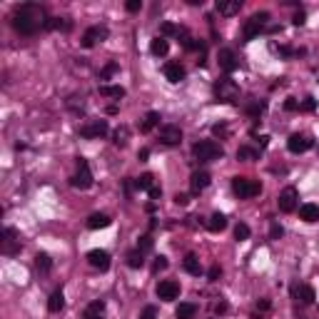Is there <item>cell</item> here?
I'll return each mask as SVG.
<instances>
[{"label":"cell","mask_w":319,"mask_h":319,"mask_svg":"<svg viewBox=\"0 0 319 319\" xmlns=\"http://www.w3.org/2000/svg\"><path fill=\"white\" fill-rule=\"evenodd\" d=\"M312 137H307V135H299V132H294L290 135V140H287V147H290V152L294 155H302V152H307V150H312Z\"/></svg>","instance_id":"14"},{"label":"cell","mask_w":319,"mask_h":319,"mask_svg":"<svg viewBox=\"0 0 319 319\" xmlns=\"http://www.w3.org/2000/svg\"><path fill=\"white\" fill-rule=\"evenodd\" d=\"M209 172H204V170H197V172L192 174V180H190V187H192V195H200L202 190H207V185H209Z\"/></svg>","instance_id":"18"},{"label":"cell","mask_w":319,"mask_h":319,"mask_svg":"<svg viewBox=\"0 0 319 319\" xmlns=\"http://www.w3.org/2000/svg\"><path fill=\"white\" fill-rule=\"evenodd\" d=\"M182 267H185V272L192 274V277H200V274H202V264H200V260H197V255H192V252L185 257Z\"/></svg>","instance_id":"25"},{"label":"cell","mask_w":319,"mask_h":319,"mask_svg":"<svg viewBox=\"0 0 319 319\" xmlns=\"http://www.w3.org/2000/svg\"><path fill=\"white\" fill-rule=\"evenodd\" d=\"M234 239H239V242H244V239H250V227H247L244 222H239V225L234 227Z\"/></svg>","instance_id":"37"},{"label":"cell","mask_w":319,"mask_h":319,"mask_svg":"<svg viewBox=\"0 0 319 319\" xmlns=\"http://www.w3.org/2000/svg\"><path fill=\"white\" fill-rule=\"evenodd\" d=\"M117 70H120V65H117V62H108V65L100 70V80H110Z\"/></svg>","instance_id":"34"},{"label":"cell","mask_w":319,"mask_h":319,"mask_svg":"<svg viewBox=\"0 0 319 319\" xmlns=\"http://www.w3.org/2000/svg\"><path fill=\"white\" fill-rule=\"evenodd\" d=\"M48 15H45V8L38 5V3H23L15 8L13 13V28L18 30L20 35H32L38 30L48 28Z\"/></svg>","instance_id":"1"},{"label":"cell","mask_w":319,"mask_h":319,"mask_svg":"<svg viewBox=\"0 0 319 319\" xmlns=\"http://www.w3.org/2000/svg\"><path fill=\"white\" fill-rule=\"evenodd\" d=\"M257 157H260V152H255L250 147H239L237 150V160H257Z\"/></svg>","instance_id":"36"},{"label":"cell","mask_w":319,"mask_h":319,"mask_svg":"<svg viewBox=\"0 0 319 319\" xmlns=\"http://www.w3.org/2000/svg\"><path fill=\"white\" fill-rule=\"evenodd\" d=\"M272 50H274V53H279L282 58H292V55L302 53V50H294V48H287V45H279V48H277V45H272Z\"/></svg>","instance_id":"38"},{"label":"cell","mask_w":319,"mask_h":319,"mask_svg":"<svg viewBox=\"0 0 319 319\" xmlns=\"http://www.w3.org/2000/svg\"><path fill=\"white\" fill-rule=\"evenodd\" d=\"M155 292H157V297H160L162 302H174V299L180 297V285H177L174 279H162Z\"/></svg>","instance_id":"10"},{"label":"cell","mask_w":319,"mask_h":319,"mask_svg":"<svg viewBox=\"0 0 319 319\" xmlns=\"http://www.w3.org/2000/svg\"><path fill=\"white\" fill-rule=\"evenodd\" d=\"M167 257L165 255H160V257H155V262H152V274H160V272H165L167 269Z\"/></svg>","instance_id":"35"},{"label":"cell","mask_w":319,"mask_h":319,"mask_svg":"<svg viewBox=\"0 0 319 319\" xmlns=\"http://www.w3.org/2000/svg\"><path fill=\"white\" fill-rule=\"evenodd\" d=\"M162 73H165V78L170 80V83H182L185 80V67L180 65V62H167L165 67H162Z\"/></svg>","instance_id":"17"},{"label":"cell","mask_w":319,"mask_h":319,"mask_svg":"<svg viewBox=\"0 0 319 319\" xmlns=\"http://www.w3.org/2000/svg\"><path fill=\"white\" fill-rule=\"evenodd\" d=\"M282 234H285V230H282V225L272 222V227H269V237H272V239H279Z\"/></svg>","instance_id":"43"},{"label":"cell","mask_w":319,"mask_h":319,"mask_svg":"<svg viewBox=\"0 0 319 319\" xmlns=\"http://www.w3.org/2000/svg\"><path fill=\"white\" fill-rule=\"evenodd\" d=\"M87 262H90L95 269L108 272V269H110V252H105V250H90V252H87Z\"/></svg>","instance_id":"15"},{"label":"cell","mask_w":319,"mask_h":319,"mask_svg":"<svg viewBox=\"0 0 319 319\" xmlns=\"http://www.w3.org/2000/svg\"><path fill=\"white\" fill-rule=\"evenodd\" d=\"M127 267H130V269L145 267V252H143V250H132V252L127 255Z\"/></svg>","instance_id":"30"},{"label":"cell","mask_w":319,"mask_h":319,"mask_svg":"<svg viewBox=\"0 0 319 319\" xmlns=\"http://www.w3.org/2000/svg\"><path fill=\"white\" fill-rule=\"evenodd\" d=\"M160 125V113H155V110H150L145 117H143V122H140V132H150V130H155Z\"/></svg>","instance_id":"29"},{"label":"cell","mask_w":319,"mask_h":319,"mask_svg":"<svg viewBox=\"0 0 319 319\" xmlns=\"http://www.w3.org/2000/svg\"><path fill=\"white\" fill-rule=\"evenodd\" d=\"M100 95L120 100V97H125V87H120V85H100Z\"/></svg>","instance_id":"31"},{"label":"cell","mask_w":319,"mask_h":319,"mask_svg":"<svg viewBox=\"0 0 319 319\" xmlns=\"http://www.w3.org/2000/svg\"><path fill=\"white\" fill-rule=\"evenodd\" d=\"M110 222L113 220L105 212H95V215L87 217V230H105V227H110Z\"/></svg>","instance_id":"19"},{"label":"cell","mask_w":319,"mask_h":319,"mask_svg":"<svg viewBox=\"0 0 319 319\" xmlns=\"http://www.w3.org/2000/svg\"><path fill=\"white\" fill-rule=\"evenodd\" d=\"M197 314V304L192 302H180V307L174 309V319H192Z\"/></svg>","instance_id":"27"},{"label":"cell","mask_w":319,"mask_h":319,"mask_svg":"<svg viewBox=\"0 0 319 319\" xmlns=\"http://www.w3.org/2000/svg\"><path fill=\"white\" fill-rule=\"evenodd\" d=\"M85 319H105V302L102 299H95L85 307Z\"/></svg>","instance_id":"20"},{"label":"cell","mask_w":319,"mask_h":319,"mask_svg":"<svg viewBox=\"0 0 319 319\" xmlns=\"http://www.w3.org/2000/svg\"><path fill=\"white\" fill-rule=\"evenodd\" d=\"M192 155L197 157V162H215V160H220L225 155V150L215 140H200L192 147Z\"/></svg>","instance_id":"3"},{"label":"cell","mask_w":319,"mask_h":319,"mask_svg":"<svg viewBox=\"0 0 319 319\" xmlns=\"http://www.w3.org/2000/svg\"><path fill=\"white\" fill-rule=\"evenodd\" d=\"M137 250H143V252H150L152 250V234H145V237H140V244H137Z\"/></svg>","instance_id":"40"},{"label":"cell","mask_w":319,"mask_h":319,"mask_svg":"<svg viewBox=\"0 0 319 319\" xmlns=\"http://www.w3.org/2000/svg\"><path fill=\"white\" fill-rule=\"evenodd\" d=\"M217 60H220V67H222L227 75H230V73H234V70H237V65H239V62H237V58H234V53L230 50V48H222V50H220V55H217Z\"/></svg>","instance_id":"16"},{"label":"cell","mask_w":319,"mask_h":319,"mask_svg":"<svg viewBox=\"0 0 319 319\" xmlns=\"http://www.w3.org/2000/svg\"><path fill=\"white\" fill-rule=\"evenodd\" d=\"M267 20H269V13H255V15H252V18L244 23V30H242V35H244V43L255 40L260 32H264Z\"/></svg>","instance_id":"7"},{"label":"cell","mask_w":319,"mask_h":319,"mask_svg":"<svg viewBox=\"0 0 319 319\" xmlns=\"http://www.w3.org/2000/svg\"><path fill=\"white\" fill-rule=\"evenodd\" d=\"M150 53H152L155 58H162V55H167V53H170V43H167V38L157 35V38L150 43Z\"/></svg>","instance_id":"21"},{"label":"cell","mask_w":319,"mask_h":319,"mask_svg":"<svg viewBox=\"0 0 319 319\" xmlns=\"http://www.w3.org/2000/svg\"><path fill=\"white\" fill-rule=\"evenodd\" d=\"M257 309L267 312V309H269V299H260V302H257Z\"/></svg>","instance_id":"51"},{"label":"cell","mask_w":319,"mask_h":319,"mask_svg":"<svg viewBox=\"0 0 319 319\" xmlns=\"http://www.w3.org/2000/svg\"><path fill=\"white\" fill-rule=\"evenodd\" d=\"M299 217L304 220V222H319V204H312V202H307V204H302L299 207Z\"/></svg>","instance_id":"24"},{"label":"cell","mask_w":319,"mask_h":319,"mask_svg":"<svg viewBox=\"0 0 319 319\" xmlns=\"http://www.w3.org/2000/svg\"><path fill=\"white\" fill-rule=\"evenodd\" d=\"M215 312H217V314H225V312H227V302H217V304H215Z\"/></svg>","instance_id":"50"},{"label":"cell","mask_w":319,"mask_h":319,"mask_svg":"<svg viewBox=\"0 0 319 319\" xmlns=\"http://www.w3.org/2000/svg\"><path fill=\"white\" fill-rule=\"evenodd\" d=\"M127 135H130L127 127H117L115 132H113V143H115L117 147H125L127 145Z\"/></svg>","instance_id":"33"},{"label":"cell","mask_w":319,"mask_h":319,"mask_svg":"<svg viewBox=\"0 0 319 319\" xmlns=\"http://www.w3.org/2000/svg\"><path fill=\"white\" fill-rule=\"evenodd\" d=\"M20 250H23V244H20L18 232H15L13 227H5V230L0 232V252H3L5 257H15V255H20Z\"/></svg>","instance_id":"5"},{"label":"cell","mask_w":319,"mask_h":319,"mask_svg":"<svg viewBox=\"0 0 319 319\" xmlns=\"http://www.w3.org/2000/svg\"><path fill=\"white\" fill-rule=\"evenodd\" d=\"M137 157H140V162H145L147 157H150V150H147V147H143V150L137 152Z\"/></svg>","instance_id":"52"},{"label":"cell","mask_w":319,"mask_h":319,"mask_svg":"<svg viewBox=\"0 0 319 319\" xmlns=\"http://www.w3.org/2000/svg\"><path fill=\"white\" fill-rule=\"evenodd\" d=\"M247 113H250L252 117H260L262 113H264V102H255V105H250V108H247Z\"/></svg>","instance_id":"42"},{"label":"cell","mask_w":319,"mask_h":319,"mask_svg":"<svg viewBox=\"0 0 319 319\" xmlns=\"http://www.w3.org/2000/svg\"><path fill=\"white\" fill-rule=\"evenodd\" d=\"M285 110H287V113H294V110H299V102H297L294 97H287V102H285Z\"/></svg>","instance_id":"45"},{"label":"cell","mask_w":319,"mask_h":319,"mask_svg":"<svg viewBox=\"0 0 319 319\" xmlns=\"http://www.w3.org/2000/svg\"><path fill=\"white\" fill-rule=\"evenodd\" d=\"M105 38H108V28H105V25H92V28H87L85 35H83V48H92V45L102 43Z\"/></svg>","instance_id":"12"},{"label":"cell","mask_w":319,"mask_h":319,"mask_svg":"<svg viewBox=\"0 0 319 319\" xmlns=\"http://www.w3.org/2000/svg\"><path fill=\"white\" fill-rule=\"evenodd\" d=\"M212 92H215V100H217V102L232 105V102H237V97H239V85L234 83L230 75H225V78H220V80L212 85Z\"/></svg>","instance_id":"2"},{"label":"cell","mask_w":319,"mask_h":319,"mask_svg":"<svg viewBox=\"0 0 319 319\" xmlns=\"http://www.w3.org/2000/svg\"><path fill=\"white\" fill-rule=\"evenodd\" d=\"M232 192L239 200H250V197H257L262 192V185L257 180H250V177H234L232 180Z\"/></svg>","instance_id":"4"},{"label":"cell","mask_w":319,"mask_h":319,"mask_svg":"<svg viewBox=\"0 0 319 319\" xmlns=\"http://www.w3.org/2000/svg\"><path fill=\"white\" fill-rule=\"evenodd\" d=\"M220 274H222V269H220L217 264H215V267H212V269L207 272V277H209V282H217V279H220Z\"/></svg>","instance_id":"44"},{"label":"cell","mask_w":319,"mask_h":319,"mask_svg":"<svg viewBox=\"0 0 319 319\" xmlns=\"http://www.w3.org/2000/svg\"><path fill=\"white\" fill-rule=\"evenodd\" d=\"M174 202H177V204H187V202H190V195H185V192H177V195H174Z\"/></svg>","instance_id":"49"},{"label":"cell","mask_w":319,"mask_h":319,"mask_svg":"<svg viewBox=\"0 0 319 319\" xmlns=\"http://www.w3.org/2000/svg\"><path fill=\"white\" fill-rule=\"evenodd\" d=\"M217 13L220 15H234V13H239V8H242V0H217Z\"/></svg>","instance_id":"22"},{"label":"cell","mask_w":319,"mask_h":319,"mask_svg":"<svg viewBox=\"0 0 319 319\" xmlns=\"http://www.w3.org/2000/svg\"><path fill=\"white\" fill-rule=\"evenodd\" d=\"M135 187H137V190H147V192H150V190L155 187V185H152V174H150V172L140 174V177L135 180Z\"/></svg>","instance_id":"32"},{"label":"cell","mask_w":319,"mask_h":319,"mask_svg":"<svg viewBox=\"0 0 319 319\" xmlns=\"http://www.w3.org/2000/svg\"><path fill=\"white\" fill-rule=\"evenodd\" d=\"M125 8H127L130 13H137V10L143 8V3H140V0H127V5H125Z\"/></svg>","instance_id":"47"},{"label":"cell","mask_w":319,"mask_h":319,"mask_svg":"<svg viewBox=\"0 0 319 319\" xmlns=\"http://www.w3.org/2000/svg\"><path fill=\"white\" fill-rule=\"evenodd\" d=\"M48 309H50L53 314H58V312L65 309V292H62V287L50 294V299H48Z\"/></svg>","instance_id":"23"},{"label":"cell","mask_w":319,"mask_h":319,"mask_svg":"<svg viewBox=\"0 0 319 319\" xmlns=\"http://www.w3.org/2000/svg\"><path fill=\"white\" fill-rule=\"evenodd\" d=\"M92 170H90V165H87L85 157H78V172L70 177V185L75 187V190H90L92 187Z\"/></svg>","instance_id":"6"},{"label":"cell","mask_w":319,"mask_h":319,"mask_svg":"<svg viewBox=\"0 0 319 319\" xmlns=\"http://www.w3.org/2000/svg\"><path fill=\"white\" fill-rule=\"evenodd\" d=\"M35 269H38L40 274H48V272L53 269V260H50L48 252H38V255H35Z\"/></svg>","instance_id":"28"},{"label":"cell","mask_w":319,"mask_h":319,"mask_svg":"<svg viewBox=\"0 0 319 319\" xmlns=\"http://www.w3.org/2000/svg\"><path fill=\"white\" fill-rule=\"evenodd\" d=\"M160 195H162V190H160V187H152V190H150V197H152V200H157Z\"/></svg>","instance_id":"53"},{"label":"cell","mask_w":319,"mask_h":319,"mask_svg":"<svg viewBox=\"0 0 319 319\" xmlns=\"http://www.w3.org/2000/svg\"><path fill=\"white\" fill-rule=\"evenodd\" d=\"M140 319H157V309H155V307H145Z\"/></svg>","instance_id":"46"},{"label":"cell","mask_w":319,"mask_h":319,"mask_svg":"<svg viewBox=\"0 0 319 319\" xmlns=\"http://www.w3.org/2000/svg\"><path fill=\"white\" fill-rule=\"evenodd\" d=\"M227 132H230V130H227V125H225V122L212 125V135H215V137H227Z\"/></svg>","instance_id":"39"},{"label":"cell","mask_w":319,"mask_h":319,"mask_svg":"<svg viewBox=\"0 0 319 319\" xmlns=\"http://www.w3.org/2000/svg\"><path fill=\"white\" fill-rule=\"evenodd\" d=\"M160 143L167 147H174L182 143V130L177 127V125H165L162 130H160Z\"/></svg>","instance_id":"13"},{"label":"cell","mask_w":319,"mask_h":319,"mask_svg":"<svg viewBox=\"0 0 319 319\" xmlns=\"http://www.w3.org/2000/svg\"><path fill=\"white\" fill-rule=\"evenodd\" d=\"M297 202H299V192H297V187H287V190H282L279 197H277L279 212H294V209H297Z\"/></svg>","instance_id":"8"},{"label":"cell","mask_w":319,"mask_h":319,"mask_svg":"<svg viewBox=\"0 0 319 319\" xmlns=\"http://www.w3.org/2000/svg\"><path fill=\"white\" fill-rule=\"evenodd\" d=\"M108 132H110V127H108L105 120H95V122H90V125H83V127H80V137H85V140L102 137V135H108Z\"/></svg>","instance_id":"9"},{"label":"cell","mask_w":319,"mask_h":319,"mask_svg":"<svg viewBox=\"0 0 319 319\" xmlns=\"http://www.w3.org/2000/svg\"><path fill=\"white\" fill-rule=\"evenodd\" d=\"M225 227H227V217H225L222 212H215V215L207 220V230H209V232L217 234V232H222Z\"/></svg>","instance_id":"26"},{"label":"cell","mask_w":319,"mask_h":319,"mask_svg":"<svg viewBox=\"0 0 319 319\" xmlns=\"http://www.w3.org/2000/svg\"><path fill=\"white\" fill-rule=\"evenodd\" d=\"M292 299L299 302V304H314L317 294L309 285H292Z\"/></svg>","instance_id":"11"},{"label":"cell","mask_w":319,"mask_h":319,"mask_svg":"<svg viewBox=\"0 0 319 319\" xmlns=\"http://www.w3.org/2000/svg\"><path fill=\"white\" fill-rule=\"evenodd\" d=\"M108 115H117V105H108Z\"/></svg>","instance_id":"54"},{"label":"cell","mask_w":319,"mask_h":319,"mask_svg":"<svg viewBox=\"0 0 319 319\" xmlns=\"http://www.w3.org/2000/svg\"><path fill=\"white\" fill-rule=\"evenodd\" d=\"M304 20H307V13H304V10H297V13H294V25H304Z\"/></svg>","instance_id":"48"},{"label":"cell","mask_w":319,"mask_h":319,"mask_svg":"<svg viewBox=\"0 0 319 319\" xmlns=\"http://www.w3.org/2000/svg\"><path fill=\"white\" fill-rule=\"evenodd\" d=\"M314 108H317V102H314V97L309 95V97H304V102L299 105V110H304V113H314Z\"/></svg>","instance_id":"41"}]
</instances>
